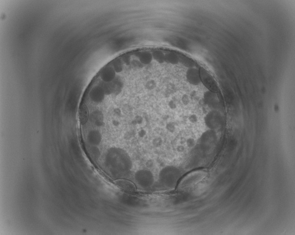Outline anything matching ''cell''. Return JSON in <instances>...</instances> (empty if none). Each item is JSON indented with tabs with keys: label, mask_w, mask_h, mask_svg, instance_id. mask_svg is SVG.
Wrapping results in <instances>:
<instances>
[{
	"label": "cell",
	"mask_w": 295,
	"mask_h": 235,
	"mask_svg": "<svg viewBox=\"0 0 295 235\" xmlns=\"http://www.w3.org/2000/svg\"><path fill=\"white\" fill-rule=\"evenodd\" d=\"M139 134H140V136L141 137H143V136H144L145 131L143 130L141 131L140 132H139Z\"/></svg>",
	"instance_id": "3"
},
{
	"label": "cell",
	"mask_w": 295,
	"mask_h": 235,
	"mask_svg": "<svg viewBox=\"0 0 295 235\" xmlns=\"http://www.w3.org/2000/svg\"><path fill=\"white\" fill-rule=\"evenodd\" d=\"M89 113L87 107L84 104L81 106L79 110V120L82 124H85L88 118Z\"/></svg>",
	"instance_id": "1"
},
{
	"label": "cell",
	"mask_w": 295,
	"mask_h": 235,
	"mask_svg": "<svg viewBox=\"0 0 295 235\" xmlns=\"http://www.w3.org/2000/svg\"><path fill=\"white\" fill-rule=\"evenodd\" d=\"M187 77L188 80L192 83H198L199 81V76L196 71L191 70L187 72Z\"/></svg>",
	"instance_id": "2"
}]
</instances>
